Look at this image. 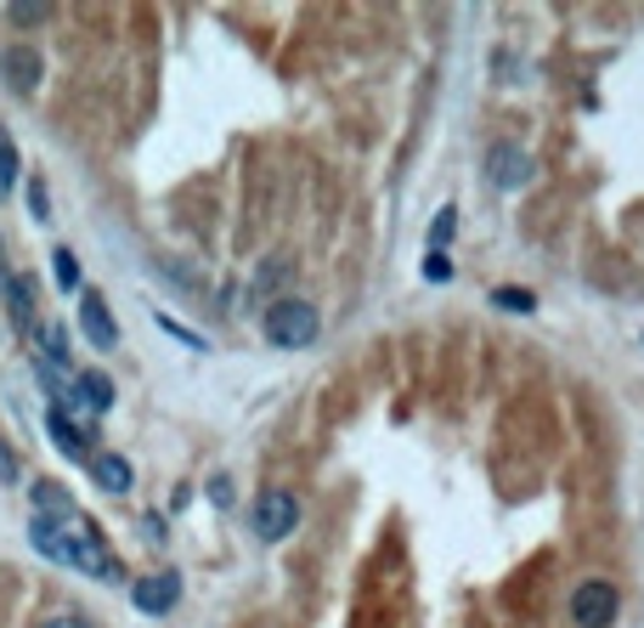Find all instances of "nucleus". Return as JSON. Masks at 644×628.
<instances>
[{
	"instance_id": "nucleus-8",
	"label": "nucleus",
	"mask_w": 644,
	"mask_h": 628,
	"mask_svg": "<svg viewBox=\"0 0 644 628\" xmlns=\"http://www.w3.org/2000/svg\"><path fill=\"white\" fill-rule=\"evenodd\" d=\"M0 74H7V85H12L18 96H29V91L40 85L45 63H40L34 45H7V52H0Z\"/></svg>"
},
{
	"instance_id": "nucleus-6",
	"label": "nucleus",
	"mask_w": 644,
	"mask_h": 628,
	"mask_svg": "<svg viewBox=\"0 0 644 628\" xmlns=\"http://www.w3.org/2000/svg\"><path fill=\"white\" fill-rule=\"evenodd\" d=\"M80 328H85V341H91L96 352H114V346H119V323H114L108 301L96 295V289H85V295H80Z\"/></svg>"
},
{
	"instance_id": "nucleus-19",
	"label": "nucleus",
	"mask_w": 644,
	"mask_h": 628,
	"mask_svg": "<svg viewBox=\"0 0 644 628\" xmlns=\"http://www.w3.org/2000/svg\"><path fill=\"white\" fill-rule=\"evenodd\" d=\"M52 278H57V289H80V255L74 250H52Z\"/></svg>"
},
{
	"instance_id": "nucleus-3",
	"label": "nucleus",
	"mask_w": 644,
	"mask_h": 628,
	"mask_svg": "<svg viewBox=\"0 0 644 628\" xmlns=\"http://www.w3.org/2000/svg\"><path fill=\"white\" fill-rule=\"evenodd\" d=\"M622 611V595L605 584V577H588V584L571 589V622L577 628H611Z\"/></svg>"
},
{
	"instance_id": "nucleus-10",
	"label": "nucleus",
	"mask_w": 644,
	"mask_h": 628,
	"mask_svg": "<svg viewBox=\"0 0 644 628\" xmlns=\"http://www.w3.org/2000/svg\"><path fill=\"white\" fill-rule=\"evenodd\" d=\"M91 481H96V488H103V493H130V459L125 453H91Z\"/></svg>"
},
{
	"instance_id": "nucleus-21",
	"label": "nucleus",
	"mask_w": 644,
	"mask_h": 628,
	"mask_svg": "<svg viewBox=\"0 0 644 628\" xmlns=\"http://www.w3.org/2000/svg\"><path fill=\"white\" fill-rule=\"evenodd\" d=\"M29 216L34 221H52V192H45L40 176H29Z\"/></svg>"
},
{
	"instance_id": "nucleus-18",
	"label": "nucleus",
	"mask_w": 644,
	"mask_h": 628,
	"mask_svg": "<svg viewBox=\"0 0 644 628\" xmlns=\"http://www.w3.org/2000/svg\"><path fill=\"white\" fill-rule=\"evenodd\" d=\"M453 232H458V205H447V210H435V221H430V250H441V244H453Z\"/></svg>"
},
{
	"instance_id": "nucleus-20",
	"label": "nucleus",
	"mask_w": 644,
	"mask_h": 628,
	"mask_svg": "<svg viewBox=\"0 0 644 628\" xmlns=\"http://www.w3.org/2000/svg\"><path fill=\"white\" fill-rule=\"evenodd\" d=\"M7 18L23 29V23H45V18H52V7H40V0H12V7H7Z\"/></svg>"
},
{
	"instance_id": "nucleus-11",
	"label": "nucleus",
	"mask_w": 644,
	"mask_h": 628,
	"mask_svg": "<svg viewBox=\"0 0 644 628\" xmlns=\"http://www.w3.org/2000/svg\"><path fill=\"white\" fill-rule=\"evenodd\" d=\"M29 499H34V510H40L45 521H68V515H74V499H68V488H57V481H34Z\"/></svg>"
},
{
	"instance_id": "nucleus-23",
	"label": "nucleus",
	"mask_w": 644,
	"mask_h": 628,
	"mask_svg": "<svg viewBox=\"0 0 644 628\" xmlns=\"http://www.w3.org/2000/svg\"><path fill=\"white\" fill-rule=\"evenodd\" d=\"M232 475H210V504H221V510H232Z\"/></svg>"
},
{
	"instance_id": "nucleus-1",
	"label": "nucleus",
	"mask_w": 644,
	"mask_h": 628,
	"mask_svg": "<svg viewBox=\"0 0 644 628\" xmlns=\"http://www.w3.org/2000/svg\"><path fill=\"white\" fill-rule=\"evenodd\" d=\"M261 334H266V346H277V352H306V346H317L323 317L300 295H277L266 306V317H261Z\"/></svg>"
},
{
	"instance_id": "nucleus-16",
	"label": "nucleus",
	"mask_w": 644,
	"mask_h": 628,
	"mask_svg": "<svg viewBox=\"0 0 644 628\" xmlns=\"http://www.w3.org/2000/svg\"><path fill=\"white\" fill-rule=\"evenodd\" d=\"M154 323H159V328L170 334V341H181L187 352H204V346H210V341H204V334H192V328H187V323H176L170 312H154Z\"/></svg>"
},
{
	"instance_id": "nucleus-15",
	"label": "nucleus",
	"mask_w": 644,
	"mask_h": 628,
	"mask_svg": "<svg viewBox=\"0 0 644 628\" xmlns=\"http://www.w3.org/2000/svg\"><path fill=\"white\" fill-rule=\"evenodd\" d=\"M288 278V255H272V261H261V272L250 278V295H272V289Z\"/></svg>"
},
{
	"instance_id": "nucleus-2",
	"label": "nucleus",
	"mask_w": 644,
	"mask_h": 628,
	"mask_svg": "<svg viewBox=\"0 0 644 628\" xmlns=\"http://www.w3.org/2000/svg\"><path fill=\"white\" fill-rule=\"evenodd\" d=\"M300 499H294L288 488H266L261 499H255V515H250V526H255V538L261 544H283L294 526H300Z\"/></svg>"
},
{
	"instance_id": "nucleus-17",
	"label": "nucleus",
	"mask_w": 644,
	"mask_h": 628,
	"mask_svg": "<svg viewBox=\"0 0 644 628\" xmlns=\"http://www.w3.org/2000/svg\"><path fill=\"white\" fill-rule=\"evenodd\" d=\"M18 187V148H12V136L0 130V199Z\"/></svg>"
},
{
	"instance_id": "nucleus-25",
	"label": "nucleus",
	"mask_w": 644,
	"mask_h": 628,
	"mask_svg": "<svg viewBox=\"0 0 644 628\" xmlns=\"http://www.w3.org/2000/svg\"><path fill=\"white\" fill-rule=\"evenodd\" d=\"M45 628H91V622H85V617H52Z\"/></svg>"
},
{
	"instance_id": "nucleus-4",
	"label": "nucleus",
	"mask_w": 644,
	"mask_h": 628,
	"mask_svg": "<svg viewBox=\"0 0 644 628\" xmlns=\"http://www.w3.org/2000/svg\"><path fill=\"white\" fill-rule=\"evenodd\" d=\"M486 181L498 192H520L531 181V154L520 148V142H492L486 148Z\"/></svg>"
},
{
	"instance_id": "nucleus-13",
	"label": "nucleus",
	"mask_w": 644,
	"mask_h": 628,
	"mask_svg": "<svg viewBox=\"0 0 644 628\" xmlns=\"http://www.w3.org/2000/svg\"><path fill=\"white\" fill-rule=\"evenodd\" d=\"M40 346H45V357H40V368H68V328H40Z\"/></svg>"
},
{
	"instance_id": "nucleus-5",
	"label": "nucleus",
	"mask_w": 644,
	"mask_h": 628,
	"mask_svg": "<svg viewBox=\"0 0 644 628\" xmlns=\"http://www.w3.org/2000/svg\"><path fill=\"white\" fill-rule=\"evenodd\" d=\"M130 600L141 617H165L176 600H181V572H147L130 584Z\"/></svg>"
},
{
	"instance_id": "nucleus-7",
	"label": "nucleus",
	"mask_w": 644,
	"mask_h": 628,
	"mask_svg": "<svg viewBox=\"0 0 644 628\" xmlns=\"http://www.w3.org/2000/svg\"><path fill=\"white\" fill-rule=\"evenodd\" d=\"M45 430H52V442H57V453H68V459H85L91 464V430L63 408V402H52L45 408Z\"/></svg>"
},
{
	"instance_id": "nucleus-9",
	"label": "nucleus",
	"mask_w": 644,
	"mask_h": 628,
	"mask_svg": "<svg viewBox=\"0 0 644 628\" xmlns=\"http://www.w3.org/2000/svg\"><path fill=\"white\" fill-rule=\"evenodd\" d=\"M68 408H85V414H108L114 408V379L108 374H74V391H68Z\"/></svg>"
},
{
	"instance_id": "nucleus-12",
	"label": "nucleus",
	"mask_w": 644,
	"mask_h": 628,
	"mask_svg": "<svg viewBox=\"0 0 644 628\" xmlns=\"http://www.w3.org/2000/svg\"><path fill=\"white\" fill-rule=\"evenodd\" d=\"M7 301H12V317H18V328H34V278H29V272L7 278Z\"/></svg>"
},
{
	"instance_id": "nucleus-14",
	"label": "nucleus",
	"mask_w": 644,
	"mask_h": 628,
	"mask_svg": "<svg viewBox=\"0 0 644 628\" xmlns=\"http://www.w3.org/2000/svg\"><path fill=\"white\" fill-rule=\"evenodd\" d=\"M492 306H498V312H520V317H531V312H537V295H531V289L504 283V289H492Z\"/></svg>"
},
{
	"instance_id": "nucleus-22",
	"label": "nucleus",
	"mask_w": 644,
	"mask_h": 628,
	"mask_svg": "<svg viewBox=\"0 0 644 628\" xmlns=\"http://www.w3.org/2000/svg\"><path fill=\"white\" fill-rule=\"evenodd\" d=\"M424 278H430V283H447V278H453V261L441 255V250H430V255H424Z\"/></svg>"
},
{
	"instance_id": "nucleus-24",
	"label": "nucleus",
	"mask_w": 644,
	"mask_h": 628,
	"mask_svg": "<svg viewBox=\"0 0 644 628\" xmlns=\"http://www.w3.org/2000/svg\"><path fill=\"white\" fill-rule=\"evenodd\" d=\"M0 481H18V453L0 442Z\"/></svg>"
}]
</instances>
